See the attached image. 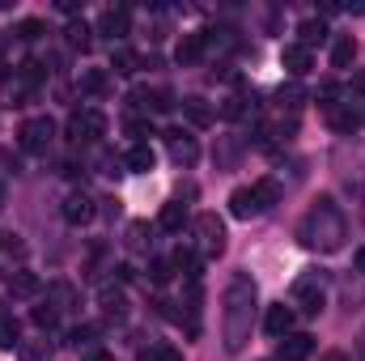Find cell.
Returning a JSON list of instances; mask_svg holds the SVG:
<instances>
[{"mask_svg": "<svg viewBox=\"0 0 365 361\" xmlns=\"http://www.w3.org/2000/svg\"><path fill=\"white\" fill-rule=\"evenodd\" d=\"M251 323H255V280L247 272L230 276L225 285V310H221V336H225V353H242L251 340Z\"/></svg>", "mask_w": 365, "mask_h": 361, "instance_id": "obj_1", "label": "cell"}, {"mask_svg": "<svg viewBox=\"0 0 365 361\" xmlns=\"http://www.w3.org/2000/svg\"><path fill=\"white\" fill-rule=\"evenodd\" d=\"M344 238H349V221H344L340 204H336L331 195H319V200L310 204L306 221H302V243L314 247V251H340Z\"/></svg>", "mask_w": 365, "mask_h": 361, "instance_id": "obj_2", "label": "cell"}, {"mask_svg": "<svg viewBox=\"0 0 365 361\" xmlns=\"http://www.w3.org/2000/svg\"><path fill=\"white\" fill-rule=\"evenodd\" d=\"M98 136H106V115H102V111L86 106V111H73V115H68V141H73V145H90Z\"/></svg>", "mask_w": 365, "mask_h": 361, "instance_id": "obj_3", "label": "cell"}, {"mask_svg": "<svg viewBox=\"0 0 365 361\" xmlns=\"http://www.w3.org/2000/svg\"><path fill=\"white\" fill-rule=\"evenodd\" d=\"M17 136H21V149H26V153H38V158H43V153L51 149V141H56V123H51L47 115H38V119H26Z\"/></svg>", "mask_w": 365, "mask_h": 361, "instance_id": "obj_4", "label": "cell"}, {"mask_svg": "<svg viewBox=\"0 0 365 361\" xmlns=\"http://www.w3.org/2000/svg\"><path fill=\"white\" fill-rule=\"evenodd\" d=\"M195 234H200L204 255H221V251H225V221H221L217 213H200V217H195Z\"/></svg>", "mask_w": 365, "mask_h": 361, "instance_id": "obj_5", "label": "cell"}, {"mask_svg": "<svg viewBox=\"0 0 365 361\" xmlns=\"http://www.w3.org/2000/svg\"><path fill=\"white\" fill-rule=\"evenodd\" d=\"M293 306H297L302 315H319V310L327 306V293H323L319 276H302V280L293 285Z\"/></svg>", "mask_w": 365, "mask_h": 361, "instance_id": "obj_6", "label": "cell"}, {"mask_svg": "<svg viewBox=\"0 0 365 361\" xmlns=\"http://www.w3.org/2000/svg\"><path fill=\"white\" fill-rule=\"evenodd\" d=\"M162 136H166V149H170V158H175L179 166H191V162L200 158V145H195L182 128H166Z\"/></svg>", "mask_w": 365, "mask_h": 361, "instance_id": "obj_7", "label": "cell"}, {"mask_svg": "<svg viewBox=\"0 0 365 361\" xmlns=\"http://www.w3.org/2000/svg\"><path fill=\"white\" fill-rule=\"evenodd\" d=\"M280 64H284V73H289V77H306V73L314 68V51H310V47H302V43H289V47L280 51Z\"/></svg>", "mask_w": 365, "mask_h": 361, "instance_id": "obj_8", "label": "cell"}, {"mask_svg": "<svg viewBox=\"0 0 365 361\" xmlns=\"http://www.w3.org/2000/svg\"><path fill=\"white\" fill-rule=\"evenodd\" d=\"M93 217H98V208H93V200L86 191H73V195L64 200V221H68V225H90Z\"/></svg>", "mask_w": 365, "mask_h": 361, "instance_id": "obj_9", "label": "cell"}, {"mask_svg": "<svg viewBox=\"0 0 365 361\" xmlns=\"http://www.w3.org/2000/svg\"><path fill=\"white\" fill-rule=\"evenodd\" d=\"M314 353V336H306V332H289L284 340H280V357L276 361H306Z\"/></svg>", "mask_w": 365, "mask_h": 361, "instance_id": "obj_10", "label": "cell"}, {"mask_svg": "<svg viewBox=\"0 0 365 361\" xmlns=\"http://www.w3.org/2000/svg\"><path fill=\"white\" fill-rule=\"evenodd\" d=\"M264 327H268V336H289L293 332V306H284V302H276L268 306V315H264Z\"/></svg>", "mask_w": 365, "mask_h": 361, "instance_id": "obj_11", "label": "cell"}, {"mask_svg": "<svg viewBox=\"0 0 365 361\" xmlns=\"http://www.w3.org/2000/svg\"><path fill=\"white\" fill-rule=\"evenodd\" d=\"M204 47H208V30H200V34H182L175 60H179V64H200V60H204Z\"/></svg>", "mask_w": 365, "mask_h": 361, "instance_id": "obj_12", "label": "cell"}, {"mask_svg": "<svg viewBox=\"0 0 365 361\" xmlns=\"http://www.w3.org/2000/svg\"><path fill=\"white\" fill-rule=\"evenodd\" d=\"M98 30L110 34V39H123V34L132 30V13H128V9H106L102 21H98Z\"/></svg>", "mask_w": 365, "mask_h": 361, "instance_id": "obj_13", "label": "cell"}, {"mask_svg": "<svg viewBox=\"0 0 365 361\" xmlns=\"http://www.w3.org/2000/svg\"><path fill=\"white\" fill-rule=\"evenodd\" d=\"M230 213L247 221V217H259L264 208H259V200H255V191H251V187H238V191L230 195Z\"/></svg>", "mask_w": 365, "mask_h": 361, "instance_id": "obj_14", "label": "cell"}, {"mask_svg": "<svg viewBox=\"0 0 365 361\" xmlns=\"http://www.w3.org/2000/svg\"><path fill=\"white\" fill-rule=\"evenodd\" d=\"M132 102L136 106H145V111H158V115H166L175 102H170V90H136L132 93Z\"/></svg>", "mask_w": 365, "mask_h": 361, "instance_id": "obj_15", "label": "cell"}, {"mask_svg": "<svg viewBox=\"0 0 365 361\" xmlns=\"http://www.w3.org/2000/svg\"><path fill=\"white\" fill-rule=\"evenodd\" d=\"M47 293H51V302H56V306H51L56 315H64V310H77V302H81V298H77V289H73L68 280H56Z\"/></svg>", "mask_w": 365, "mask_h": 361, "instance_id": "obj_16", "label": "cell"}, {"mask_svg": "<svg viewBox=\"0 0 365 361\" xmlns=\"http://www.w3.org/2000/svg\"><path fill=\"white\" fill-rule=\"evenodd\" d=\"M158 166V153L149 149V145H132V153H128V171L132 175H149Z\"/></svg>", "mask_w": 365, "mask_h": 361, "instance_id": "obj_17", "label": "cell"}, {"mask_svg": "<svg viewBox=\"0 0 365 361\" xmlns=\"http://www.w3.org/2000/svg\"><path fill=\"white\" fill-rule=\"evenodd\" d=\"M38 289H43V285H38V276H34V272H13V276H9V293H13V298H34V293H38Z\"/></svg>", "mask_w": 365, "mask_h": 361, "instance_id": "obj_18", "label": "cell"}, {"mask_svg": "<svg viewBox=\"0 0 365 361\" xmlns=\"http://www.w3.org/2000/svg\"><path fill=\"white\" fill-rule=\"evenodd\" d=\"M182 221H187V204H182V200H166V204H162V217H158V225L175 234V230H182Z\"/></svg>", "mask_w": 365, "mask_h": 361, "instance_id": "obj_19", "label": "cell"}, {"mask_svg": "<svg viewBox=\"0 0 365 361\" xmlns=\"http://www.w3.org/2000/svg\"><path fill=\"white\" fill-rule=\"evenodd\" d=\"M182 115H187L195 128H208V123H212V106H208L204 98H182Z\"/></svg>", "mask_w": 365, "mask_h": 361, "instance_id": "obj_20", "label": "cell"}, {"mask_svg": "<svg viewBox=\"0 0 365 361\" xmlns=\"http://www.w3.org/2000/svg\"><path fill=\"white\" fill-rule=\"evenodd\" d=\"M98 302H102V310H106L110 319H123V315H128V298H123V289H110V285H106V289L98 293Z\"/></svg>", "mask_w": 365, "mask_h": 361, "instance_id": "obj_21", "label": "cell"}, {"mask_svg": "<svg viewBox=\"0 0 365 361\" xmlns=\"http://www.w3.org/2000/svg\"><path fill=\"white\" fill-rule=\"evenodd\" d=\"M170 264H175V272H182V276H187V280H200V255H195V251H191V247H179V251H175V260H170Z\"/></svg>", "mask_w": 365, "mask_h": 361, "instance_id": "obj_22", "label": "cell"}, {"mask_svg": "<svg viewBox=\"0 0 365 361\" xmlns=\"http://www.w3.org/2000/svg\"><path fill=\"white\" fill-rule=\"evenodd\" d=\"M353 60H357V43H353V34L336 39V47H331V68H349Z\"/></svg>", "mask_w": 365, "mask_h": 361, "instance_id": "obj_23", "label": "cell"}, {"mask_svg": "<svg viewBox=\"0 0 365 361\" xmlns=\"http://www.w3.org/2000/svg\"><path fill=\"white\" fill-rule=\"evenodd\" d=\"M110 68H115L119 77H132V73L140 68V60H136L132 47H115V51H110Z\"/></svg>", "mask_w": 365, "mask_h": 361, "instance_id": "obj_24", "label": "cell"}, {"mask_svg": "<svg viewBox=\"0 0 365 361\" xmlns=\"http://www.w3.org/2000/svg\"><path fill=\"white\" fill-rule=\"evenodd\" d=\"M251 191H255V200H259V208L268 213L276 200H280V183L276 179H259V183H251Z\"/></svg>", "mask_w": 365, "mask_h": 361, "instance_id": "obj_25", "label": "cell"}, {"mask_svg": "<svg viewBox=\"0 0 365 361\" xmlns=\"http://www.w3.org/2000/svg\"><path fill=\"white\" fill-rule=\"evenodd\" d=\"M297 34H302V47H314V43L327 39V26H323V17H310V21L297 26Z\"/></svg>", "mask_w": 365, "mask_h": 361, "instance_id": "obj_26", "label": "cell"}, {"mask_svg": "<svg viewBox=\"0 0 365 361\" xmlns=\"http://www.w3.org/2000/svg\"><path fill=\"white\" fill-rule=\"evenodd\" d=\"M149 243H153L149 221H132V225H128V247H132V251H149Z\"/></svg>", "mask_w": 365, "mask_h": 361, "instance_id": "obj_27", "label": "cell"}, {"mask_svg": "<svg viewBox=\"0 0 365 361\" xmlns=\"http://www.w3.org/2000/svg\"><path fill=\"white\" fill-rule=\"evenodd\" d=\"M106 90H110L106 73H98V68H90V73H81V93H90V98H102Z\"/></svg>", "mask_w": 365, "mask_h": 361, "instance_id": "obj_28", "label": "cell"}, {"mask_svg": "<svg viewBox=\"0 0 365 361\" xmlns=\"http://www.w3.org/2000/svg\"><path fill=\"white\" fill-rule=\"evenodd\" d=\"M68 47H77V51H90V26L86 21H68Z\"/></svg>", "mask_w": 365, "mask_h": 361, "instance_id": "obj_29", "label": "cell"}, {"mask_svg": "<svg viewBox=\"0 0 365 361\" xmlns=\"http://www.w3.org/2000/svg\"><path fill=\"white\" fill-rule=\"evenodd\" d=\"M21 345V332H17V319L0 315V349H17Z\"/></svg>", "mask_w": 365, "mask_h": 361, "instance_id": "obj_30", "label": "cell"}, {"mask_svg": "<svg viewBox=\"0 0 365 361\" xmlns=\"http://www.w3.org/2000/svg\"><path fill=\"white\" fill-rule=\"evenodd\" d=\"M17 353H21V361H51V345L47 340H34V345H17Z\"/></svg>", "mask_w": 365, "mask_h": 361, "instance_id": "obj_31", "label": "cell"}, {"mask_svg": "<svg viewBox=\"0 0 365 361\" xmlns=\"http://www.w3.org/2000/svg\"><path fill=\"white\" fill-rule=\"evenodd\" d=\"M140 361H182V353L175 345H149V349L140 353Z\"/></svg>", "mask_w": 365, "mask_h": 361, "instance_id": "obj_32", "label": "cell"}, {"mask_svg": "<svg viewBox=\"0 0 365 361\" xmlns=\"http://www.w3.org/2000/svg\"><path fill=\"white\" fill-rule=\"evenodd\" d=\"M251 106H255V98H225L221 115H225V119H242V115H247Z\"/></svg>", "mask_w": 365, "mask_h": 361, "instance_id": "obj_33", "label": "cell"}, {"mask_svg": "<svg viewBox=\"0 0 365 361\" xmlns=\"http://www.w3.org/2000/svg\"><path fill=\"white\" fill-rule=\"evenodd\" d=\"M170 276H175V264L170 260H149V280L153 285H166Z\"/></svg>", "mask_w": 365, "mask_h": 361, "instance_id": "obj_34", "label": "cell"}, {"mask_svg": "<svg viewBox=\"0 0 365 361\" xmlns=\"http://www.w3.org/2000/svg\"><path fill=\"white\" fill-rule=\"evenodd\" d=\"M30 319H34V327H38V332H51V327H56V319H60V315H56V310H51V306H34V315H30Z\"/></svg>", "mask_w": 365, "mask_h": 361, "instance_id": "obj_35", "label": "cell"}, {"mask_svg": "<svg viewBox=\"0 0 365 361\" xmlns=\"http://www.w3.org/2000/svg\"><path fill=\"white\" fill-rule=\"evenodd\" d=\"M302 98H306V93L297 90V86H280V93H276V102H280V106H289V111H297V106H302Z\"/></svg>", "mask_w": 365, "mask_h": 361, "instance_id": "obj_36", "label": "cell"}, {"mask_svg": "<svg viewBox=\"0 0 365 361\" xmlns=\"http://www.w3.org/2000/svg\"><path fill=\"white\" fill-rule=\"evenodd\" d=\"M128 136H136V145H149V136H153L149 119H128Z\"/></svg>", "mask_w": 365, "mask_h": 361, "instance_id": "obj_37", "label": "cell"}, {"mask_svg": "<svg viewBox=\"0 0 365 361\" xmlns=\"http://www.w3.org/2000/svg\"><path fill=\"white\" fill-rule=\"evenodd\" d=\"M68 345H73V349H90L93 345V327H86V323L73 327V332H68Z\"/></svg>", "mask_w": 365, "mask_h": 361, "instance_id": "obj_38", "label": "cell"}, {"mask_svg": "<svg viewBox=\"0 0 365 361\" xmlns=\"http://www.w3.org/2000/svg\"><path fill=\"white\" fill-rule=\"evenodd\" d=\"M38 34H43V21H21L17 26V39H26V43H34Z\"/></svg>", "mask_w": 365, "mask_h": 361, "instance_id": "obj_39", "label": "cell"}, {"mask_svg": "<svg viewBox=\"0 0 365 361\" xmlns=\"http://www.w3.org/2000/svg\"><path fill=\"white\" fill-rule=\"evenodd\" d=\"M353 264H357V272H365V247L357 251V255H353Z\"/></svg>", "mask_w": 365, "mask_h": 361, "instance_id": "obj_40", "label": "cell"}, {"mask_svg": "<svg viewBox=\"0 0 365 361\" xmlns=\"http://www.w3.org/2000/svg\"><path fill=\"white\" fill-rule=\"evenodd\" d=\"M323 361H349V357H344V353H327Z\"/></svg>", "mask_w": 365, "mask_h": 361, "instance_id": "obj_41", "label": "cell"}, {"mask_svg": "<svg viewBox=\"0 0 365 361\" xmlns=\"http://www.w3.org/2000/svg\"><path fill=\"white\" fill-rule=\"evenodd\" d=\"M93 361H115V357H106V353H98V357H93Z\"/></svg>", "mask_w": 365, "mask_h": 361, "instance_id": "obj_42", "label": "cell"}, {"mask_svg": "<svg viewBox=\"0 0 365 361\" xmlns=\"http://www.w3.org/2000/svg\"><path fill=\"white\" fill-rule=\"evenodd\" d=\"M0 208H4V183H0Z\"/></svg>", "mask_w": 365, "mask_h": 361, "instance_id": "obj_43", "label": "cell"}, {"mask_svg": "<svg viewBox=\"0 0 365 361\" xmlns=\"http://www.w3.org/2000/svg\"><path fill=\"white\" fill-rule=\"evenodd\" d=\"M357 361H365V353H361V357H357Z\"/></svg>", "mask_w": 365, "mask_h": 361, "instance_id": "obj_44", "label": "cell"}]
</instances>
